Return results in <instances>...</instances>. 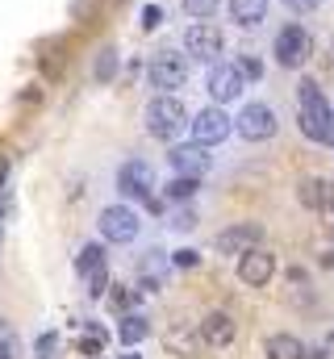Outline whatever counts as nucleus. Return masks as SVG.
Here are the masks:
<instances>
[{
	"label": "nucleus",
	"instance_id": "1",
	"mask_svg": "<svg viewBox=\"0 0 334 359\" xmlns=\"http://www.w3.org/2000/svg\"><path fill=\"white\" fill-rule=\"evenodd\" d=\"M272 59H276L284 72H301V67L314 59V38H309V29L297 25V21L280 25L276 38H272Z\"/></svg>",
	"mask_w": 334,
	"mask_h": 359
},
{
	"label": "nucleus",
	"instance_id": "2",
	"mask_svg": "<svg viewBox=\"0 0 334 359\" xmlns=\"http://www.w3.org/2000/svg\"><path fill=\"white\" fill-rule=\"evenodd\" d=\"M188 126V109H184V100L180 96H171V92H159V96H151V104H147V134L151 138H175L180 130Z\"/></svg>",
	"mask_w": 334,
	"mask_h": 359
},
{
	"label": "nucleus",
	"instance_id": "3",
	"mask_svg": "<svg viewBox=\"0 0 334 359\" xmlns=\"http://www.w3.org/2000/svg\"><path fill=\"white\" fill-rule=\"evenodd\" d=\"M117 192H121V201H138L147 209H159V201H155V168L147 159H126L117 168Z\"/></svg>",
	"mask_w": 334,
	"mask_h": 359
},
{
	"label": "nucleus",
	"instance_id": "4",
	"mask_svg": "<svg viewBox=\"0 0 334 359\" xmlns=\"http://www.w3.org/2000/svg\"><path fill=\"white\" fill-rule=\"evenodd\" d=\"M188 55L184 50H171V46H163V50H155L151 55V63H147V80H151V88L155 92H175L188 84Z\"/></svg>",
	"mask_w": 334,
	"mask_h": 359
},
{
	"label": "nucleus",
	"instance_id": "5",
	"mask_svg": "<svg viewBox=\"0 0 334 359\" xmlns=\"http://www.w3.org/2000/svg\"><path fill=\"white\" fill-rule=\"evenodd\" d=\"M180 42H184V55L196 59V63H218L226 55V34L213 21H192Z\"/></svg>",
	"mask_w": 334,
	"mask_h": 359
},
{
	"label": "nucleus",
	"instance_id": "6",
	"mask_svg": "<svg viewBox=\"0 0 334 359\" xmlns=\"http://www.w3.org/2000/svg\"><path fill=\"white\" fill-rule=\"evenodd\" d=\"M276 130H280V121H276V109L267 100H250L234 117V134L247 142H267V138H276Z\"/></svg>",
	"mask_w": 334,
	"mask_h": 359
},
{
	"label": "nucleus",
	"instance_id": "7",
	"mask_svg": "<svg viewBox=\"0 0 334 359\" xmlns=\"http://www.w3.org/2000/svg\"><path fill=\"white\" fill-rule=\"evenodd\" d=\"M96 230H100L105 243H134L142 222H138V213L130 205H105L100 217H96Z\"/></svg>",
	"mask_w": 334,
	"mask_h": 359
},
{
	"label": "nucleus",
	"instance_id": "8",
	"mask_svg": "<svg viewBox=\"0 0 334 359\" xmlns=\"http://www.w3.org/2000/svg\"><path fill=\"white\" fill-rule=\"evenodd\" d=\"M230 134H234V117L226 113V104H209L192 117V142H201V147H218Z\"/></svg>",
	"mask_w": 334,
	"mask_h": 359
},
{
	"label": "nucleus",
	"instance_id": "9",
	"mask_svg": "<svg viewBox=\"0 0 334 359\" xmlns=\"http://www.w3.org/2000/svg\"><path fill=\"white\" fill-rule=\"evenodd\" d=\"M205 92H209L213 104H230V100H239V96L247 92V80L239 76L234 63H209V72H205Z\"/></svg>",
	"mask_w": 334,
	"mask_h": 359
},
{
	"label": "nucleus",
	"instance_id": "10",
	"mask_svg": "<svg viewBox=\"0 0 334 359\" xmlns=\"http://www.w3.org/2000/svg\"><path fill=\"white\" fill-rule=\"evenodd\" d=\"M167 163L175 168V176L201 180L209 168H213V155H209V147H201V142H180V147H171Z\"/></svg>",
	"mask_w": 334,
	"mask_h": 359
},
{
	"label": "nucleus",
	"instance_id": "11",
	"mask_svg": "<svg viewBox=\"0 0 334 359\" xmlns=\"http://www.w3.org/2000/svg\"><path fill=\"white\" fill-rule=\"evenodd\" d=\"M272 276H276V255H272V251L250 247V251L239 255V280H243L247 288H263Z\"/></svg>",
	"mask_w": 334,
	"mask_h": 359
},
{
	"label": "nucleus",
	"instance_id": "12",
	"mask_svg": "<svg viewBox=\"0 0 334 359\" xmlns=\"http://www.w3.org/2000/svg\"><path fill=\"white\" fill-rule=\"evenodd\" d=\"M196 330H201V343H205V347L222 351V347H230V343H234V334H239V322H234L226 309H209V313H205V322H201Z\"/></svg>",
	"mask_w": 334,
	"mask_h": 359
},
{
	"label": "nucleus",
	"instance_id": "13",
	"mask_svg": "<svg viewBox=\"0 0 334 359\" xmlns=\"http://www.w3.org/2000/svg\"><path fill=\"white\" fill-rule=\"evenodd\" d=\"M259 238H263V226L259 222H234L230 230H222L218 234V251L222 255H243V251H250V247H259Z\"/></svg>",
	"mask_w": 334,
	"mask_h": 359
},
{
	"label": "nucleus",
	"instance_id": "14",
	"mask_svg": "<svg viewBox=\"0 0 334 359\" xmlns=\"http://www.w3.org/2000/svg\"><path fill=\"white\" fill-rule=\"evenodd\" d=\"M163 347H167V355H175V359H188V355H196L205 343H201V330H192L188 322H167L163 326Z\"/></svg>",
	"mask_w": 334,
	"mask_h": 359
},
{
	"label": "nucleus",
	"instance_id": "15",
	"mask_svg": "<svg viewBox=\"0 0 334 359\" xmlns=\"http://www.w3.org/2000/svg\"><path fill=\"white\" fill-rule=\"evenodd\" d=\"M267 8H272V0H230L226 4V13L239 29H259L267 21Z\"/></svg>",
	"mask_w": 334,
	"mask_h": 359
},
{
	"label": "nucleus",
	"instance_id": "16",
	"mask_svg": "<svg viewBox=\"0 0 334 359\" xmlns=\"http://www.w3.org/2000/svg\"><path fill=\"white\" fill-rule=\"evenodd\" d=\"M297 201H301L309 213H322V209H334V188L326 184V180L309 176V180H301V188H297Z\"/></svg>",
	"mask_w": 334,
	"mask_h": 359
},
{
	"label": "nucleus",
	"instance_id": "17",
	"mask_svg": "<svg viewBox=\"0 0 334 359\" xmlns=\"http://www.w3.org/2000/svg\"><path fill=\"white\" fill-rule=\"evenodd\" d=\"M263 355L267 359H305V343L297 334H272L263 343Z\"/></svg>",
	"mask_w": 334,
	"mask_h": 359
},
{
	"label": "nucleus",
	"instance_id": "18",
	"mask_svg": "<svg viewBox=\"0 0 334 359\" xmlns=\"http://www.w3.org/2000/svg\"><path fill=\"white\" fill-rule=\"evenodd\" d=\"M151 334V322L142 318V313H121V326H117V343L121 347H134V343H142Z\"/></svg>",
	"mask_w": 334,
	"mask_h": 359
},
{
	"label": "nucleus",
	"instance_id": "19",
	"mask_svg": "<svg viewBox=\"0 0 334 359\" xmlns=\"http://www.w3.org/2000/svg\"><path fill=\"white\" fill-rule=\"evenodd\" d=\"M284 288H288V297H293V305H314V284H309V276L301 268H288V276H284Z\"/></svg>",
	"mask_w": 334,
	"mask_h": 359
},
{
	"label": "nucleus",
	"instance_id": "20",
	"mask_svg": "<svg viewBox=\"0 0 334 359\" xmlns=\"http://www.w3.org/2000/svg\"><path fill=\"white\" fill-rule=\"evenodd\" d=\"M105 268V247L100 243H88V247H80V255H76V271H80L84 280L92 276V271Z\"/></svg>",
	"mask_w": 334,
	"mask_h": 359
},
{
	"label": "nucleus",
	"instance_id": "21",
	"mask_svg": "<svg viewBox=\"0 0 334 359\" xmlns=\"http://www.w3.org/2000/svg\"><path fill=\"white\" fill-rule=\"evenodd\" d=\"M297 100H301V109H314V104H326V92L318 80H301L297 84Z\"/></svg>",
	"mask_w": 334,
	"mask_h": 359
},
{
	"label": "nucleus",
	"instance_id": "22",
	"mask_svg": "<svg viewBox=\"0 0 334 359\" xmlns=\"http://www.w3.org/2000/svg\"><path fill=\"white\" fill-rule=\"evenodd\" d=\"M234 67H239V76H243V80H247V84H259V80H263V59H259V55H239V63H234Z\"/></svg>",
	"mask_w": 334,
	"mask_h": 359
},
{
	"label": "nucleus",
	"instance_id": "23",
	"mask_svg": "<svg viewBox=\"0 0 334 359\" xmlns=\"http://www.w3.org/2000/svg\"><path fill=\"white\" fill-rule=\"evenodd\" d=\"M196 188H201V180L175 176L171 184H167V196H171V201H192V196H196Z\"/></svg>",
	"mask_w": 334,
	"mask_h": 359
},
{
	"label": "nucleus",
	"instance_id": "24",
	"mask_svg": "<svg viewBox=\"0 0 334 359\" xmlns=\"http://www.w3.org/2000/svg\"><path fill=\"white\" fill-rule=\"evenodd\" d=\"M113 76H117V50H113V46H105V50L96 55V80H100V84H109Z\"/></svg>",
	"mask_w": 334,
	"mask_h": 359
},
{
	"label": "nucleus",
	"instance_id": "25",
	"mask_svg": "<svg viewBox=\"0 0 334 359\" xmlns=\"http://www.w3.org/2000/svg\"><path fill=\"white\" fill-rule=\"evenodd\" d=\"M80 351L84 355H100L105 351V330L96 322H88V330H84V339H80Z\"/></svg>",
	"mask_w": 334,
	"mask_h": 359
},
{
	"label": "nucleus",
	"instance_id": "26",
	"mask_svg": "<svg viewBox=\"0 0 334 359\" xmlns=\"http://www.w3.org/2000/svg\"><path fill=\"white\" fill-rule=\"evenodd\" d=\"M180 4H184V13L196 17V21H205V17H213V13L222 8V0H180Z\"/></svg>",
	"mask_w": 334,
	"mask_h": 359
},
{
	"label": "nucleus",
	"instance_id": "27",
	"mask_svg": "<svg viewBox=\"0 0 334 359\" xmlns=\"http://www.w3.org/2000/svg\"><path fill=\"white\" fill-rule=\"evenodd\" d=\"M163 21H167L163 4H147V8H142V29H147V34H151V29H159Z\"/></svg>",
	"mask_w": 334,
	"mask_h": 359
},
{
	"label": "nucleus",
	"instance_id": "28",
	"mask_svg": "<svg viewBox=\"0 0 334 359\" xmlns=\"http://www.w3.org/2000/svg\"><path fill=\"white\" fill-rule=\"evenodd\" d=\"M171 264H175V268H184V271H192V268H201V255H196L192 247H184V251H175V255H171Z\"/></svg>",
	"mask_w": 334,
	"mask_h": 359
},
{
	"label": "nucleus",
	"instance_id": "29",
	"mask_svg": "<svg viewBox=\"0 0 334 359\" xmlns=\"http://www.w3.org/2000/svg\"><path fill=\"white\" fill-rule=\"evenodd\" d=\"M105 288H109V268L92 271L88 276V297H105Z\"/></svg>",
	"mask_w": 334,
	"mask_h": 359
},
{
	"label": "nucleus",
	"instance_id": "30",
	"mask_svg": "<svg viewBox=\"0 0 334 359\" xmlns=\"http://www.w3.org/2000/svg\"><path fill=\"white\" fill-rule=\"evenodd\" d=\"M326 0H284V8H293V13H314V8H322Z\"/></svg>",
	"mask_w": 334,
	"mask_h": 359
},
{
	"label": "nucleus",
	"instance_id": "31",
	"mask_svg": "<svg viewBox=\"0 0 334 359\" xmlns=\"http://www.w3.org/2000/svg\"><path fill=\"white\" fill-rule=\"evenodd\" d=\"M55 347H59V334H42V339H38V359H46Z\"/></svg>",
	"mask_w": 334,
	"mask_h": 359
},
{
	"label": "nucleus",
	"instance_id": "32",
	"mask_svg": "<svg viewBox=\"0 0 334 359\" xmlns=\"http://www.w3.org/2000/svg\"><path fill=\"white\" fill-rule=\"evenodd\" d=\"M17 334H8V339H0V359H17Z\"/></svg>",
	"mask_w": 334,
	"mask_h": 359
},
{
	"label": "nucleus",
	"instance_id": "33",
	"mask_svg": "<svg viewBox=\"0 0 334 359\" xmlns=\"http://www.w3.org/2000/svg\"><path fill=\"white\" fill-rule=\"evenodd\" d=\"M109 305H113L117 313H126V309H130V292H126V288H117V292L109 297Z\"/></svg>",
	"mask_w": 334,
	"mask_h": 359
},
{
	"label": "nucleus",
	"instance_id": "34",
	"mask_svg": "<svg viewBox=\"0 0 334 359\" xmlns=\"http://www.w3.org/2000/svg\"><path fill=\"white\" fill-rule=\"evenodd\" d=\"M8 334H13V326H8V322L0 318V339H8Z\"/></svg>",
	"mask_w": 334,
	"mask_h": 359
},
{
	"label": "nucleus",
	"instance_id": "35",
	"mask_svg": "<svg viewBox=\"0 0 334 359\" xmlns=\"http://www.w3.org/2000/svg\"><path fill=\"white\" fill-rule=\"evenodd\" d=\"M4 180H8V163H0V192H4Z\"/></svg>",
	"mask_w": 334,
	"mask_h": 359
},
{
	"label": "nucleus",
	"instance_id": "36",
	"mask_svg": "<svg viewBox=\"0 0 334 359\" xmlns=\"http://www.w3.org/2000/svg\"><path fill=\"white\" fill-rule=\"evenodd\" d=\"M126 359H138V355H126Z\"/></svg>",
	"mask_w": 334,
	"mask_h": 359
}]
</instances>
